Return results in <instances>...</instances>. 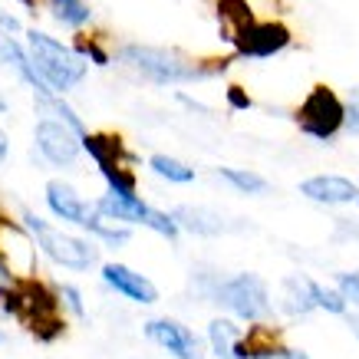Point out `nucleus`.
Segmentation results:
<instances>
[{
  "label": "nucleus",
  "mask_w": 359,
  "mask_h": 359,
  "mask_svg": "<svg viewBox=\"0 0 359 359\" xmlns=\"http://www.w3.org/2000/svg\"><path fill=\"white\" fill-rule=\"evenodd\" d=\"M36 149H40V155H43L50 165L66 168V165H73L79 158L83 142H79V135L69 129L66 122H60V119H40V122H36Z\"/></svg>",
  "instance_id": "obj_10"
},
{
  "label": "nucleus",
  "mask_w": 359,
  "mask_h": 359,
  "mask_svg": "<svg viewBox=\"0 0 359 359\" xmlns=\"http://www.w3.org/2000/svg\"><path fill=\"white\" fill-rule=\"evenodd\" d=\"M119 60L129 63L135 73H142L152 83H195V79H205L215 73V66H201L185 60L175 50H162V46H145V43H129L119 50Z\"/></svg>",
  "instance_id": "obj_3"
},
{
  "label": "nucleus",
  "mask_w": 359,
  "mask_h": 359,
  "mask_svg": "<svg viewBox=\"0 0 359 359\" xmlns=\"http://www.w3.org/2000/svg\"><path fill=\"white\" fill-rule=\"evenodd\" d=\"M0 304L13 316H20L23 323L33 330V337L56 339L63 333L60 320V300L53 297L50 287L43 283H13L7 290H0Z\"/></svg>",
  "instance_id": "obj_2"
},
{
  "label": "nucleus",
  "mask_w": 359,
  "mask_h": 359,
  "mask_svg": "<svg viewBox=\"0 0 359 359\" xmlns=\"http://www.w3.org/2000/svg\"><path fill=\"white\" fill-rule=\"evenodd\" d=\"M0 27H4L7 33H17V30H20V23L13 20L11 13H0Z\"/></svg>",
  "instance_id": "obj_31"
},
{
  "label": "nucleus",
  "mask_w": 359,
  "mask_h": 359,
  "mask_svg": "<svg viewBox=\"0 0 359 359\" xmlns=\"http://www.w3.org/2000/svg\"><path fill=\"white\" fill-rule=\"evenodd\" d=\"M23 224H27V231L36 238V244H40V250H43L46 257L53 264H60V267H66V271H89V267L96 264L99 250L93 248L89 241L50 228L43 218H36L30 211L23 215Z\"/></svg>",
  "instance_id": "obj_4"
},
{
  "label": "nucleus",
  "mask_w": 359,
  "mask_h": 359,
  "mask_svg": "<svg viewBox=\"0 0 359 359\" xmlns=\"http://www.w3.org/2000/svg\"><path fill=\"white\" fill-rule=\"evenodd\" d=\"M149 165H152V172L158 175V178L172 182V185H188V182H195V172H191L185 162L172 158V155H152Z\"/></svg>",
  "instance_id": "obj_20"
},
{
  "label": "nucleus",
  "mask_w": 359,
  "mask_h": 359,
  "mask_svg": "<svg viewBox=\"0 0 359 359\" xmlns=\"http://www.w3.org/2000/svg\"><path fill=\"white\" fill-rule=\"evenodd\" d=\"M346 327L356 333V339H359V313H353V316H346Z\"/></svg>",
  "instance_id": "obj_33"
},
{
  "label": "nucleus",
  "mask_w": 359,
  "mask_h": 359,
  "mask_svg": "<svg viewBox=\"0 0 359 359\" xmlns=\"http://www.w3.org/2000/svg\"><path fill=\"white\" fill-rule=\"evenodd\" d=\"M13 273H11V267H7V264L0 261V290H7V287H13Z\"/></svg>",
  "instance_id": "obj_30"
},
{
  "label": "nucleus",
  "mask_w": 359,
  "mask_h": 359,
  "mask_svg": "<svg viewBox=\"0 0 359 359\" xmlns=\"http://www.w3.org/2000/svg\"><path fill=\"white\" fill-rule=\"evenodd\" d=\"M50 11L66 27H86L93 20V11H89L83 0H50Z\"/></svg>",
  "instance_id": "obj_21"
},
{
  "label": "nucleus",
  "mask_w": 359,
  "mask_h": 359,
  "mask_svg": "<svg viewBox=\"0 0 359 359\" xmlns=\"http://www.w3.org/2000/svg\"><path fill=\"white\" fill-rule=\"evenodd\" d=\"M27 43H30V63L36 69V76L46 83V89L53 93H69L73 86L83 83L86 76V60L73 50V46L53 40L43 30H30L27 33Z\"/></svg>",
  "instance_id": "obj_1"
},
{
  "label": "nucleus",
  "mask_w": 359,
  "mask_h": 359,
  "mask_svg": "<svg viewBox=\"0 0 359 359\" xmlns=\"http://www.w3.org/2000/svg\"><path fill=\"white\" fill-rule=\"evenodd\" d=\"M297 126L316 142L337 139V132L343 129V99L330 86H313L304 106L297 109Z\"/></svg>",
  "instance_id": "obj_7"
},
{
  "label": "nucleus",
  "mask_w": 359,
  "mask_h": 359,
  "mask_svg": "<svg viewBox=\"0 0 359 359\" xmlns=\"http://www.w3.org/2000/svg\"><path fill=\"white\" fill-rule=\"evenodd\" d=\"M145 337L158 343L162 349H168L175 359H201V353H205L201 339L188 327L175 323V320H149L145 323Z\"/></svg>",
  "instance_id": "obj_11"
},
{
  "label": "nucleus",
  "mask_w": 359,
  "mask_h": 359,
  "mask_svg": "<svg viewBox=\"0 0 359 359\" xmlns=\"http://www.w3.org/2000/svg\"><path fill=\"white\" fill-rule=\"evenodd\" d=\"M79 142H83V149L96 158L99 172H106V168H119V165L132 162V152L122 145L119 135H109V132H86Z\"/></svg>",
  "instance_id": "obj_14"
},
{
  "label": "nucleus",
  "mask_w": 359,
  "mask_h": 359,
  "mask_svg": "<svg viewBox=\"0 0 359 359\" xmlns=\"http://www.w3.org/2000/svg\"><path fill=\"white\" fill-rule=\"evenodd\" d=\"M60 294H63V300H66V304H69V310H73V313H76V316H83V297H79V290H76V287H63Z\"/></svg>",
  "instance_id": "obj_27"
},
{
  "label": "nucleus",
  "mask_w": 359,
  "mask_h": 359,
  "mask_svg": "<svg viewBox=\"0 0 359 359\" xmlns=\"http://www.w3.org/2000/svg\"><path fill=\"white\" fill-rule=\"evenodd\" d=\"M0 112H7V102H4V96H0Z\"/></svg>",
  "instance_id": "obj_34"
},
{
  "label": "nucleus",
  "mask_w": 359,
  "mask_h": 359,
  "mask_svg": "<svg viewBox=\"0 0 359 359\" xmlns=\"http://www.w3.org/2000/svg\"><path fill=\"white\" fill-rule=\"evenodd\" d=\"M73 50H76V53L83 56V60L89 56V60H93L96 66H106V63H109V53H106V50H102V46H99L96 40H83V36H79Z\"/></svg>",
  "instance_id": "obj_24"
},
{
  "label": "nucleus",
  "mask_w": 359,
  "mask_h": 359,
  "mask_svg": "<svg viewBox=\"0 0 359 359\" xmlns=\"http://www.w3.org/2000/svg\"><path fill=\"white\" fill-rule=\"evenodd\" d=\"M46 205H50V211H53L56 218L93 231V234L102 238L106 244H126V241H129V231L106 228V224H102V215H99L96 208H89L86 201L76 195V188L66 185V182H50V185H46Z\"/></svg>",
  "instance_id": "obj_5"
},
{
  "label": "nucleus",
  "mask_w": 359,
  "mask_h": 359,
  "mask_svg": "<svg viewBox=\"0 0 359 359\" xmlns=\"http://www.w3.org/2000/svg\"><path fill=\"white\" fill-rule=\"evenodd\" d=\"M261 359H310L306 356V353H300V349H271V353H267V356H261Z\"/></svg>",
  "instance_id": "obj_29"
},
{
  "label": "nucleus",
  "mask_w": 359,
  "mask_h": 359,
  "mask_svg": "<svg viewBox=\"0 0 359 359\" xmlns=\"http://www.w3.org/2000/svg\"><path fill=\"white\" fill-rule=\"evenodd\" d=\"M231 43L238 50V56H248V60H267V56L280 53L290 46V30L283 23H248L241 33L231 36Z\"/></svg>",
  "instance_id": "obj_9"
},
{
  "label": "nucleus",
  "mask_w": 359,
  "mask_h": 359,
  "mask_svg": "<svg viewBox=\"0 0 359 359\" xmlns=\"http://www.w3.org/2000/svg\"><path fill=\"white\" fill-rule=\"evenodd\" d=\"M300 191L310 201H320V205H346V201H356L359 198L356 182H349L343 175H316V178H306V182H300Z\"/></svg>",
  "instance_id": "obj_13"
},
{
  "label": "nucleus",
  "mask_w": 359,
  "mask_h": 359,
  "mask_svg": "<svg viewBox=\"0 0 359 359\" xmlns=\"http://www.w3.org/2000/svg\"><path fill=\"white\" fill-rule=\"evenodd\" d=\"M218 17L221 27L228 30V40L244 30L248 23H254V11H250L248 0H218Z\"/></svg>",
  "instance_id": "obj_19"
},
{
  "label": "nucleus",
  "mask_w": 359,
  "mask_h": 359,
  "mask_svg": "<svg viewBox=\"0 0 359 359\" xmlns=\"http://www.w3.org/2000/svg\"><path fill=\"white\" fill-rule=\"evenodd\" d=\"M0 339H4V337H0Z\"/></svg>",
  "instance_id": "obj_35"
},
{
  "label": "nucleus",
  "mask_w": 359,
  "mask_h": 359,
  "mask_svg": "<svg viewBox=\"0 0 359 359\" xmlns=\"http://www.w3.org/2000/svg\"><path fill=\"white\" fill-rule=\"evenodd\" d=\"M178 231L185 228L191 234H201V238H211V234H221L224 231V221L215 215V211H205V208H175L172 211Z\"/></svg>",
  "instance_id": "obj_18"
},
{
  "label": "nucleus",
  "mask_w": 359,
  "mask_h": 359,
  "mask_svg": "<svg viewBox=\"0 0 359 359\" xmlns=\"http://www.w3.org/2000/svg\"><path fill=\"white\" fill-rule=\"evenodd\" d=\"M343 126L359 132V89H353L349 102H343Z\"/></svg>",
  "instance_id": "obj_26"
},
{
  "label": "nucleus",
  "mask_w": 359,
  "mask_h": 359,
  "mask_svg": "<svg viewBox=\"0 0 359 359\" xmlns=\"http://www.w3.org/2000/svg\"><path fill=\"white\" fill-rule=\"evenodd\" d=\"M228 102L234 109H250V96H244V89L241 86H231L228 89Z\"/></svg>",
  "instance_id": "obj_28"
},
{
  "label": "nucleus",
  "mask_w": 359,
  "mask_h": 359,
  "mask_svg": "<svg viewBox=\"0 0 359 359\" xmlns=\"http://www.w3.org/2000/svg\"><path fill=\"white\" fill-rule=\"evenodd\" d=\"M215 297L228 306L231 313H238L241 320H250V323L271 316V294H267V283H264L261 277H254V273H238V277L224 280L218 290H215Z\"/></svg>",
  "instance_id": "obj_8"
},
{
  "label": "nucleus",
  "mask_w": 359,
  "mask_h": 359,
  "mask_svg": "<svg viewBox=\"0 0 359 359\" xmlns=\"http://www.w3.org/2000/svg\"><path fill=\"white\" fill-rule=\"evenodd\" d=\"M208 339H211L215 356H221V359H250L248 343H244L241 330L234 327L231 320H211V327H208Z\"/></svg>",
  "instance_id": "obj_16"
},
{
  "label": "nucleus",
  "mask_w": 359,
  "mask_h": 359,
  "mask_svg": "<svg viewBox=\"0 0 359 359\" xmlns=\"http://www.w3.org/2000/svg\"><path fill=\"white\" fill-rule=\"evenodd\" d=\"M339 294L346 304L359 306V273H339Z\"/></svg>",
  "instance_id": "obj_25"
},
{
  "label": "nucleus",
  "mask_w": 359,
  "mask_h": 359,
  "mask_svg": "<svg viewBox=\"0 0 359 359\" xmlns=\"http://www.w3.org/2000/svg\"><path fill=\"white\" fill-rule=\"evenodd\" d=\"M0 63L13 66V69L20 73L23 83H30V86H33V93H36V96H50V93H53V89H46L43 79L36 76V69H33V63H30V53H27V50L13 40L11 33H0Z\"/></svg>",
  "instance_id": "obj_15"
},
{
  "label": "nucleus",
  "mask_w": 359,
  "mask_h": 359,
  "mask_svg": "<svg viewBox=\"0 0 359 359\" xmlns=\"http://www.w3.org/2000/svg\"><path fill=\"white\" fill-rule=\"evenodd\" d=\"M93 208H96L102 218L126 221V224H145V228H152L155 234H162V238H178V224H175L172 215H165V211H158V208L145 205L139 195L106 191Z\"/></svg>",
  "instance_id": "obj_6"
},
{
  "label": "nucleus",
  "mask_w": 359,
  "mask_h": 359,
  "mask_svg": "<svg viewBox=\"0 0 359 359\" xmlns=\"http://www.w3.org/2000/svg\"><path fill=\"white\" fill-rule=\"evenodd\" d=\"M316 283L310 277H290V280H283V294H280V304L287 313L294 316H304L310 310H316Z\"/></svg>",
  "instance_id": "obj_17"
},
{
  "label": "nucleus",
  "mask_w": 359,
  "mask_h": 359,
  "mask_svg": "<svg viewBox=\"0 0 359 359\" xmlns=\"http://www.w3.org/2000/svg\"><path fill=\"white\" fill-rule=\"evenodd\" d=\"M102 280L109 283L116 294L129 297L132 304L152 306L155 300H158V290H155V283L149 280V277L135 273L132 267H126V264H106V267H102Z\"/></svg>",
  "instance_id": "obj_12"
},
{
  "label": "nucleus",
  "mask_w": 359,
  "mask_h": 359,
  "mask_svg": "<svg viewBox=\"0 0 359 359\" xmlns=\"http://www.w3.org/2000/svg\"><path fill=\"white\" fill-rule=\"evenodd\" d=\"M218 175L228 182V185H234L238 191H244V195H264V191H267V182H264L261 175H254V172H241V168H218Z\"/></svg>",
  "instance_id": "obj_22"
},
{
  "label": "nucleus",
  "mask_w": 359,
  "mask_h": 359,
  "mask_svg": "<svg viewBox=\"0 0 359 359\" xmlns=\"http://www.w3.org/2000/svg\"><path fill=\"white\" fill-rule=\"evenodd\" d=\"M313 297H316V306H320V310H327V313H346V300H343L339 290H327V287L316 283Z\"/></svg>",
  "instance_id": "obj_23"
},
{
  "label": "nucleus",
  "mask_w": 359,
  "mask_h": 359,
  "mask_svg": "<svg viewBox=\"0 0 359 359\" xmlns=\"http://www.w3.org/2000/svg\"><path fill=\"white\" fill-rule=\"evenodd\" d=\"M7 152H11V142H7V135H4V129H0V162L7 158Z\"/></svg>",
  "instance_id": "obj_32"
}]
</instances>
